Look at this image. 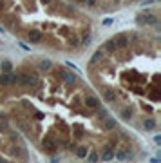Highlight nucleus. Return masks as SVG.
Masks as SVG:
<instances>
[{
    "label": "nucleus",
    "instance_id": "1",
    "mask_svg": "<svg viewBox=\"0 0 161 163\" xmlns=\"http://www.w3.org/2000/svg\"><path fill=\"white\" fill-rule=\"evenodd\" d=\"M20 85L33 89V87L38 85V78H36V75H31V73H22L20 75Z\"/></svg>",
    "mask_w": 161,
    "mask_h": 163
},
{
    "label": "nucleus",
    "instance_id": "2",
    "mask_svg": "<svg viewBox=\"0 0 161 163\" xmlns=\"http://www.w3.org/2000/svg\"><path fill=\"white\" fill-rule=\"evenodd\" d=\"M42 147H43V151H47V152H56V149H58V143H56V140H54L53 136H45L42 141Z\"/></svg>",
    "mask_w": 161,
    "mask_h": 163
},
{
    "label": "nucleus",
    "instance_id": "3",
    "mask_svg": "<svg viewBox=\"0 0 161 163\" xmlns=\"http://www.w3.org/2000/svg\"><path fill=\"white\" fill-rule=\"evenodd\" d=\"M136 22L140 24V25H156L158 24V16L156 15H140Z\"/></svg>",
    "mask_w": 161,
    "mask_h": 163
},
{
    "label": "nucleus",
    "instance_id": "4",
    "mask_svg": "<svg viewBox=\"0 0 161 163\" xmlns=\"http://www.w3.org/2000/svg\"><path fill=\"white\" fill-rule=\"evenodd\" d=\"M101 93H103V98L107 100L109 103H114V102L118 100V93H116L112 87H103V89H101Z\"/></svg>",
    "mask_w": 161,
    "mask_h": 163
},
{
    "label": "nucleus",
    "instance_id": "5",
    "mask_svg": "<svg viewBox=\"0 0 161 163\" xmlns=\"http://www.w3.org/2000/svg\"><path fill=\"white\" fill-rule=\"evenodd\" d=\"M114 42L118 45V49H127V47H129V36L121 33L118 36H114Z\"/></svg>",
    "mask_w": 161,
    "mask_h": 163
},
{
    "label": "nucleus",
    "instance_id": "6",
    "mask_svg": "<svg viewBox=\"0 0 161 163\" xmlns=\"http://www.w3.org/2000/svg\"><path fill=\"white\" fill-rule=\"evenodd\" d=\"M114 158H118L119 161H129L132 160V152H129L127 149H118L114 152Z\"/></svg>",
    "mask_w": 161,
    "mask_h": 163
},
{
    "label": "nucleus",
    "instance_id": "7",
    "mask_svg": "<svg viewBox=\"0 0 161 163\" xmlns=\"http://www.w3.org/2000/svg\"><path fill=\"white\" fill-rule=\"evenodd\" d=\"M42 38H43L42 31H36V29H31V31L27 33V40H29L31 43H38V42H42Z\"/></svg>",
    "mask_w": 161,
    "mask_h": 163
},
{
    "label": "nucleus",
    "instance_id": "8",
    "mask_svg": "<svg viewBox=\"0 0 161 163\" xmlns=\"http://www.w3.org/2000/svg\"><path fill=\"white\" fill-rule=\"evenodd\" d=\"M60 76L64 78V82L67 84V85H74L76 82H78V76H76L74 73H67V71H64V73H60Z\"/></svg>",
    "mask_w": 161,
    "mask_h": 163
},
{
    "label": "nucleus",
    "instance_id": "9",
    "mask_svg": "<svg viewBox=\"0 0 161 163\" xmlns=\"http://www.w3.org/2000/svg\"><path fill=\"white\" fill-rule=\"evenodd\" d=\"M83 103H85V107H89V109H98L100 107V100H98L96 96H87Z\"/></svg>",
    "mask_w": 161,
    "mask_h": 163
},
{
    "label": "nucleus",
    "instance_id": "10",
    "mask_svg": "<svg viewBox=\"0 0 161 163\" xmlns=\"http://www.w3.org/2000/svg\"><path fill=\"white\" fill-rule=\"evenodd\" d=\"M116 127H118V121H116V120L114 118H105L103 120V130H112V129H116Z\"/></svg>",
    "mask_w": 161,
    "mask_h": 163
},
{
    "label": "nucleus",
    "instance_id": "11",
    "mask_svg": "<svg viewBox=\"0 0 161 163\" xmlns=\"http://www.w3.org/2000/svg\"><path fill=\"white\" fill-rule=\"evenodd\" d=\"M103 49H105L107 53H116V51H118V45L114 42V38H109L107 42L103 43Z\"/></svg>",
    "mask_w": 161,
    "mask_h": 163
},
{
    "label": "nucleus",
    "instance_id": "12",
    "mask_svg": "<svg viewBox=\"0 0 161 163\" xmlns=\"http://www.w3.org/2000/svg\"><path fill=\"white\" fill-rule=\"evenodd\" d=\"M103 56H105V54H103V51H96V53L92 54V58H91V64H92V65L100 64V62L103 60Z\"/></svg>",
    "mask_w": 161,
    "mask_h": 163
},
{
    "label": "nucleus",
    "instance_id": "13",
    "mask_svg": "<svg viewBox=\"0 0 161 163\" xmlns=\"http://www.w3.org/2000/svg\"><path fill=\"white\" fill-rule=\"evenodd\" d=\"M143 127H145L147 130H154L156 129V120L154 118H147L145 121H143Z\"/></svg>",
    "mask_w": 161,
    "mask_h": 163
},
{
    "label": "nucleus",
    "instance_id": "14",
    "mask_svg": "<svg viewBox=\"0 0 161 163\" xmlns=\"http://www.w3.org/2000/svg\"><path fill=\"white\" fill-rule=\"evenodd\" d=\"M74 152H76V156H78V158H85V156H87V152H89V149H87V147H83V145H80V147L76 145Z\"/></svg>",
    "mask_w": 161,
    "mask_h": 163
},
{
    "label": "nucleus",
    "instance_id": "15",
    "mask_svg": "<svg viewBox=\"0 0 161 163\" xmlns=\"http://www.w3.org/2000/svg\"><path fill=\"white\" fill-rule=\"evenodd\" d=\"M9 73H4V71L0 73V85H9Z\"/></svg>",
    "mask_w": 161,
    "mask_h": 163
},
{
    "label": "nucleus",
    "instance_id": "16",
    "mask_svg": "<svg viewBox=\"0 0 161 163\" xmlns=\"http://www.w3.org/2000/svg\"><path fill=\"white\" fill-rule=\"evenodd\" d=\"M121 118H123V120H130V118H132V109H130V107L121 109Z\"/></svg>",
    "mask_w": 161,
    "mask_h": 163
},
{
    "label": "nucleus",
    "instance_id": "17",
    "mask_svg": "<svg viewBox=\"0 0 161 163\" xmlns=\"http://www.w3.org/2000/svg\"><path fill=\"white\" fill-rule=\"evenodd\" d=\"M0 69H2L4 73H9L11 69H13V64H11L9 60H4V62H2V65H0Z\"/></svg>",
    "mask_w": 161,
    "mask_h": 163
},
{
    "label": "nucleus",
    "instance_id": "18",
    "mask_svg": "<svg viewBox=\"0 0 161 163\" xmlns=\"http://www.w3.org/2000/svg\"><path fill=\"white\" fill-rule=\"evenodd\" d=\"M51 67H53V62H51V60H42V62H40V69H42V71H49Z\"/></svg>",
    "mask_w": 161,
    "mask_h": 163
},
{
    "label": "nucleus",
    "instance_id": "19",
    "mask_svg": "<svg viewBox=\"0 0 161 163\" xmlns=\"http://www.w3.org/2000/svg\"><path fill=\"white\" fill-rule=\"evenodd\" d=\"M85 158H89V161H91V163H94V161H98V160H100V154L92 151V152H87Z\"/></svg>",
    "mask_w": 161,
    "mask_h": 163
},
{
    "label": "nucleus",
    "instance_id": "20",
    "mask_svg": "<svg viewBox=\"0 0 161 163\" xmlns=\"http://www.w3.org/2000/svg\"><path fill=\"white\" fill-rule=\"evenodd\" d=\"M112 158H114V152H110V151H103L101 152V160H103V161H110Z\"/></svg>",
    "mask_w": 161,
    "mask_h": 163
},
{
    "label": "nucleus",
    "instance_id": "21",
    "mask_svg": "<svg viewBox=\"0 0 161 163\" xmlns=\"http://www.w3.org/2000/svg\"><path fill=\"white\" fill-rule=\"evenodd\" d=\"M98 109H100V107H98ZM107 116H109L107 109H100V111H98V118H100V120H105Z\"/></svg>",
    "mask_w": 161,
    "mask_h": 163
},
{
    "label": "nucleus",
    "instance_id": "22",
    "mask_svg": "<svg viewBox=\"0 0 161 163\" xmlns=\"http://www.w3.org/2000/svg\"><path fill=\"white\" fill-rule=\"evenodd\" d=\"M91 42H92V36H91V34H85L83 40H82V45H89Z\"/></svg>",
    "mask_w": 161,
    "mask_h": 163
},
{
    "label": "nucleus",
    "instance_id": "23",
    "mask_svg": "<svg viewBox=\"0 0 161 163\" xmlns=\"http://www.w3.org/2000/svg\"><path fill=\"white\" fill-rule=\"evenodd\" d=\"M154 143H156V145H161V136H159V134H156V136H154Z\"/></svg>",
    "mask_w": 161,
    "mask_h": 163
},
{
    "label": "nucleus",
    "instance_id": "24",
    "mask_svg": "<svg viewBox=\"0 0 161 163\" xmlns=\"http://www.w3.org/2000/svg\"><path fill=\"white\" fill-rule=\"evenodd\" d=\"M67 149L71 152H74V149H76V143H67Z\"/></svg>",
    "mask_w": 161,
    "mask_h": 163
},
{
    "label": "nucleus",
    "instance_id": "25",
    "mask_svg": "<svg viewBox=\"0 0 161 163\" xmlns=\"http://www.w3.org/2000/svg\"><path fill=\"white\" fill-rule=\"evenodd\" d=\"M83 4H87V6H91V7H92V6H96V0H85Z\"/></svg>",
    "mask_w": 161,
    "mask_h": 163
},
{
    "label": "nucleus",
    "instance_id": "26",
    "mask_svg": "<svg viewBox=\"0 0 161 163\" xmlns=\"http://www.w3.org/2000/svg\"><path fill=\"white\" fill-rule=\"evenodd\" d=\"M150 161H152V163H161V160H159V158H152Z\"/></svg>",
    "mask_w": 161,
    "mask_h": 163
},
{
    "label": "nucleus",
    "instance_id": "27",
    "mask_svg": "<svg viewBox=\"0 0 161 163\" xmlns=\"http://www.w3.org/2000/svg\"><path fill=\"white\" fill-rule=\"evenodd\" d=\"M103 24H105V25H110V24H112V20H110V18H107V20H103Z\"/></svg>",
    "mask_w": 161,
    "mask_h": 163
},
{
    "label": "nucleus",
    "instance_id": "28",
    "mask_svg": "<svg viewBox=\"0 0 161 163\" xmlns=\"http://www.w3.org/2000/svg\"><path fill=\"white\" fill-rule=\"evenodd\" d=\"M154 2H156V0H145L143 4H154Z\"/></svg>",
    "mask_w": 161,
    "mask_h": 163
},
{
    "label": "nucleus",
    "instance_id": "29",
    "mask_svg": "<svg viewBox=\"0 0 161 163\" xmlns=\"http://www.w3.org/2000/svg\"><path fill=\"white\" fill-rule=\"evenodd\" d=\"M4 9V2H2V0H0V11Z\"/></svg>",
    "mask_w": 161,
    "mask_h": 163
},
{
    "label": "nucleus",
    "instance_id": "30",
    "mask_svg": "<svg viewBox=\"0 0 161 163\" xmlns=\"http://www.w3.org/2000/svg\"><path fill=\"white\" fill-rule=\"evenodd\" d=\"M40 2H42V4H49V2H51V0H40Z\"/></svg>",
    "mask_w": 161,
    "mask_h": 163
},
{
    "label": "nucleus",
    "instance_id": "31",
    "mask_svg": "<svg viewBox=\"0 0 161 163\" xmlns=\"http://www.w3.org/2000/svg\"><path fill=\"white\" fill-rule=\"evenodd\" d=\"M74 2H82V4H83V2H85V0H74Z\"/></svg>",
    "mask_w": 161,
    "mask_h": 163
},
{
    "label": "nucleus",
    "instance_id": "32",
    "mask_svg": "<svg viewBox=\"0 0 161 163\" xmlns=\"http://www.w3.org/2000/svg\"><path fill=\"white\" fill-rule=\"evenodd\" d=\"M0 33H4V27H0Z\"/></svg>",
    "mask_w": 161,
    "mask_h": 163
}]
</instances>
